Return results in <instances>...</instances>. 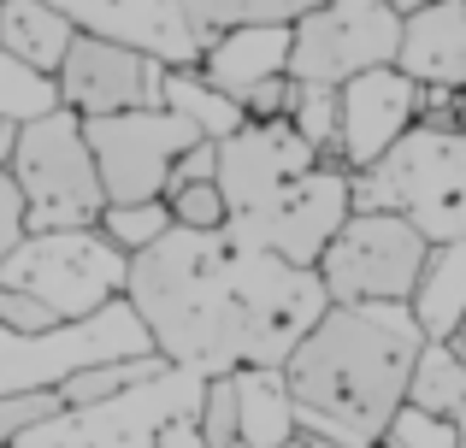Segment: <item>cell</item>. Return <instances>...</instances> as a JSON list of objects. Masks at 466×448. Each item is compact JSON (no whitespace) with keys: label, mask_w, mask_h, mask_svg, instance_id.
<instances>
[{"label":"cell","mask_w":466,"mask_h":448,"mask_svg":"<svg viewBox=\"0 0 466 448\" xmlns=\"http://www.w3.org/2000/svg\"><path fill=\"white\" fill-rule=\"evenodd\" d=\"M130 307L171 366L225 378L237 366H284L325 319L330 295L319 265H289L230 230L171 224L130 254Z\"/></svg>","instance_id":"cell-1"},{"label":"cell","mask_w":466,"mask_h":448,"mask_svg":"<svg viewBox=\"0 0 466 448\" xmlns=\"http://www.w3.org/2000/svg\"><path fill=\"white\" fill-rule=\"evenodd\" d=\"M425 331L408 301H330L284 360L296 425L313 448H378L408 402Z\"/></svg>","instance_id":"cell-2"},{"label":"cell","mask_w":466,"mask_h":448,"mask_svg":"<svg viewBox=\"0 0 466 448\" xmlns=\"http://www.w3.org/2000/svg\"><path fill=\"white\" fill-rule=\"evenodd\" d=\"M354 207L401 213L413 230H425V242L466 236V130L455 118H420L396 148L354 172Z\"/></svg>","instance_id":"cell-3"},{"label":"cell","mask_w":466,"mask_h":448,"mask_svg":"<svg viewBox=\"0 0 466 448\" xmlns=\"http://www.w3.org/2000/svg\"><path fill=\"white\" fill-rule=\"evenodd\" d=\"M83 30L118 35L159 54L166 65H195L213 35L237 24H289L319 0H54Z\"/></svg>","instance_id":"cell-4"},{"label":"cell","mask_w":466,"mask_h":448,"mask_svg":"<svg viewBox=\"0 0 466 448\" xmlns=\"http://www.w3.org/2000/svg\"><path fill=\"white\" fill-rule=\"evenodd\" d=\"M12 177L24 189V224L30 230H83L101 224L106 213L101 165H95L89 130L71 106H54V113L18 124Z\"/></svg>","instance_id":"cell-5"},{"label":"cell","mask_w":466,"mask_h":448,"mask_svg":"<svg viewBox=\"0 0 466 448\" xmlns=\"http://www.w3.org/2000/svg\"><path fill=\"white\" fill-rule=\"evenodd\" d=\"M0 284L42 295L59 319H89L106 301L125 295L130 284V254L106 236L101 224L83 230H30L18 248L0 260Z\"/></svg>","instance_id":"cell-6"},{"label":"cell","mask_w":466,"mask_h":448,"mask_svg":"<svg viewBox=\"0 0 466 448\" xmlns=\"http://www.w3.org/2000/svg\"><path fill=\"white\" fill-rule=\"evenodd\" d=\"M125 354H154V336L130 295L106 301L89 319L54 324V331H6L0 324V395L24 390H59L77 366L95 360H125Z\"/></svg>","instance_id":"cell-7"},{"label":"cell","mask_w":466,"mask_h":448,"mask_svg":"<svg viewBox=\"0 0 466 448\" xmlns=\"http://www.w3.org/2000/svg\"><path fill=\"white\" fill-rule=\"evenodd\" d=\"M207 378L189 366H166L159 378L125 395H106L95 407H59L42 425H30L18 448H148L177 413H201Z\"/></svg>","instance_id":"cell-8"},{"label":"cell","mask_w":466,"mask_h":448,"mask_svg":"<svg viewBox=\"0 0 466 448\" xmlns=\"http://www.w3.org/2000/svg\"><path fill=\"white\" fill-rule=\"evenodd\" d=\"M425 254H431L425 230H413L401 213L354 207L349 224L319 254V277H325V295L349 301V307H360V301H413Z\"/></svg>","instance_id":"cell-9"},{"label":"cell","mask_w":466,"mask_h":448,"mask_svg":"<svg viewBox=\"0 0 466 448\" xmlns=\"http://www.w3.org/2000/svg\"><path fill=\"white\" fill-rule=\"evenodd\" d=\"M401 12L390 0H319L289 18V77L301 83H349L360 71L396 65Z\"/></svg>","instance_id":"cell-10"},{"label":"cell","mask_w":466,"mask_h":448,"mask_svg":"<svg viewBox=\"0 0 466 448\" xmlns=\"http://www.w3.org/2000/svg\"><path fill=\"white\" fill-rule=\"evenodd\" d=\"M349 213H354V172L325 154L313 172L284 184L266 207L237 213L225 230L237 242H248V248H266L278 260H289V265H319V254L349 224Z\"/></svg>","instance_id":"cell-11"},{"label":"cell","mask_w":466,"mask_h":448,"mask_svg":"<svg viewBox=\"0 0 466 448\" xmlns=\"http://www.w3.org/2000/svg\"><path fill=\"white\" fill-rule=\"evenodd\" d=\"M89 130L95 165H101L106 201H154L166 195V177L177 165V154H189L201 142V130L171 106H137V113H101L83 118Z\"/></svg>","instance_id":"cell-12"},{"label":"cell","mask_w":466,"mask_h":448,"mask_svg":"<svg viewBox=\"0 0 466 448\" xmlns=\"http://www.w3.org/2000/svg\"><path fill=\"white\" fill-rule=\"evenodd\" d=\"M59 77V101L77 118H101V113H137V106H166V77L171 65L159 54L137 42H118L101 30H77Z\"/></svg>","instance_id":"cell-13"},{"label":"cell","mask_w":466,"mask_h":448,"mask_svg":"<svg viewBox=\"0 0 466 448\" xmlns=\"http://www.w3.org/2000/svg\"><path fill=\"white\" fill-rule=\"evenodd\" d=\"M319 160H325V154H319L289 118H242V124L218 142V189H225V201H230V219L266 207L278 189L296 184L301 172H313Z\"/></svg>","instance_id":"cell-14"},{"label":"cell","mask_w":466,"mask_h":448,"mask_svg":"<svg viewBox=\"0 0 466 448\" xmlns=\"http://www.w3.org/2000/svg\"><path fill=\"white\" fill-rule=\"evenodd\" d=\"M420 124V83L401 65H378L342 83V130H337V154L349 172H366L384 148H396L408 130Z\"/></svg>","instance_id":"cell-15"},{"label":"cell","mask_w":466,"mask_h":448,"mask_svg":"<svg viewBox=\"0 0 466 448\" xmlns=\"http://www.w3.org/2000/svg\"><path fill=\"white\" fill-rule=\"evenodd\" d=\"M396 65L420 89H466V0H431L401 18Z\"/></svg>","instance_id":"cell-16"},{"label":"cell","mask_w":466,"mask_h":448,"mask_svg":"<svg viewBox=\"0 0 466 448\" xmlns=\"http://www.w3.org/2000/svg\"><path fill=\"white\" fill-rule=\"evenodd\" d=\"M195 65H201L225 95L248 101L254 83L284 77V71H289V24H237V30L213 35Z\"/></svg>","instance_id":"cell-17"},{"label":"cell","mask_w":466,"mask_h":448,"mask_svg":"<svg viewBox=\"0 0 466 448\" xmlns=\"http://www.w3.org/2000/svg\"><path fill=\"white\" fill-rule=\"evenodd\" d=\"M83 24L54 0H0V47L30 59L35 71H59Z\"/></svg>","instance_id":"cell-18"},{"label":"cell","mask_w":466,"mask_h":448,"mask_svg":"<svg viewBox=\"0 0 466 448\" xmlns=\"http://www.w3.org/2000/svg\"><path fill=\"white\" fill-rule=\"evenodd\" d=\"M230 378H237V407H242V448H284L301 437L284 366H237Z\"/></svg>","instance_id":"cell-19"},{"label":"cell","mask_w":466,"mask_h":448,"mask_svg":"<svg viewBox=\"0 0 466 448\" xmlns=\"http://www.w3.org/2000/svg\"><path fill=\"white\" fill-rule=\"evenodd\" d=\"M408 307H413V319H420L425 336H443V343H449V331H455L461 313H466V236L431 242L425 272H420V284H413Z\"/></svg>","instance_id":"cell-20"},{"label":"cell","mask_w":466,"mask_h":448,"mask_svg":"<svg viewBox=\"0 0 466 448\" xmlns=\"http://www.w3.org/2000/svg\"><path fill=\"white\" fill-rule=\"evenodd\" d=\"M166 106L171 113H183L201 136H213V142H225L230 130L248 118V106L237 101V95H225L213 77H207L201 65H171V77H166Z\"/></svg>","instance_id":"cell-21"},{"label":"cell","mask_w":466,"mask_h":448,"mask_svg":"<svg viewBox=\"0 0 466 448\" xmlns=\"http://www.w3.org/2000/svg\"><path fill=\"white\" fill-rule=\"evenodd\" d=\"M171 360L159 354H125V360H95V366H77L66 383H59V402L66 407H95V402H106V395H125V390H137V383H148L159 378Z\"/></svg>","instance_id":"cell-22"},{"label":"cell","mask_w":466,"mask_h":448,"mask_svg":"<svg viewBox=\"0 0 466 448\" xmlns=\"http://www.w3.org/2000/svg\"><path fill=\"white\" fill-rule=\"evenodd\" d=\"M408 402L425 407V413H461L466 402V360L455 348L443 343V336H425L420 360H413V378H408Z\"/></svg>","instance_id":"cell-23"},{"label":"cell","mask_w":466,"mask_h":448,"mask_svg":"<svg viewBox=\"0 0 466 448\" xmlns=\"http://www.w3.org/2000/svg\"><path fill=\"white\" fill-rule=\"evenodd\" d=\"M54 106H66L59 101V77L54 71H35L30 59H18V54L0 47V118L30 124V118L54 113Z\"/></svg>","instance_id":"cell-24"},{"label":"cell","mask_w":466,"mask_h":448,"mask_svg":"<svg viewBox=\"0 0 466 448\" xmlns=\"http://www.w3.org/2000/svg\"><path fill=\"white\" fill-rule=\"evenodd\" d=\"M289 124L313 142L319 154H337V130H342V83H301L289 77Z\"/></svg>","instance_id":"cell-25"},{"label":"cell","mask_w":466,"mask_h":448,"mask_svg":"<svg viewBox=\"0 0 466 448\" xmlns=\"http://www.w3.org/2000/svg\"><path fill=\"white\" fill-rule=\"evenodd\" d=\"M101 230L125 254H137V248H148V242H159L171 230V207H166V195H154V201H106Z\"/></svg>","instance_id":"cell-26"},{"label":"cell","mask_w":466,"mask_h":448,"mask_svg":"<svg viewBox=\"0 0 466 448\" xmlns=\"http://www.w3.org/2000/svg\"><path fill=\"white\" fill-rule=\"evenodd\" d=\"M166 207H171V224H183V230H225L230 224V201L218 189V177H195V184L166 189Z\"/></svg>","instance_id":"cell-27"},{"label":"cell","mask_w":466,"mask_h":448,"mask_svg":"<svg viewBox=\"0 0 466 448\" xmlns=\"http://www.w3.org/2000/svg\"><path fill=\"white\" fill-rule=\"evenodd\" d=\"M384 448H461V431L449 413H425V407L401 402V413L384 431Z\"/></svg>","instance_id":"cell-28"},{"label":"cell","mask_w":466,"mask_h":448,"mask_svg":"<svg viewBox=\"0 0 466 448\" xmlns=\"http://www.w3.org/2000/svg\"><path fill=\"white\" fill-rule=\"evenodd\" d=\"M201 437L207 448H242V407H237V378H207L201 395Z\"/></svg>","instance_id":"cell-29"},{"label":"cell","mask_w":466,"mask_h":448,"mask_svg":"<svg viewBox=\"0 0 466 448\" xmlns=\"http://www.w3.org/2000/svg\"><path fill=\"white\" fill-rule=\"evenodd\" d=\"M59 390H24V395H0V448H12L30 425H42L47 413H59Z\"/></svg>","instance_id":"cell-30"},{"label":"cell","mask_w":466,"mask_h":448,"mask_svg":"<svg viewBox=\"0 0 466 448\" xmlns=\"http://www.w3.org/2000/svg\"><path fill=\"white\" fill-rule=\"evenodd\" d=\"M0 324H6V331H54V324H66V319H59L42 295L0 284Z\"/></svg>","instance_id":"cell-31"},{"label":"cell","mask_w":466,"mask_h":448,"mask_svg":"<svg viewBox=\"0 0 466 448\" xmlns=\"http://www.w3.org/2000/svg\"><path fill=\"white\" fill-rule=\"evenodd\" d=\"M24 236H30V224H24V189H18V177H12V165H0V260H6Z\"/></svg>","instance_id":"cell-32"},{"label":"cell","mask_w":466,"mask_h":448,"mask_svg":"<svg viewBox=\"0 0 466 448\" xmlns=\"http://www.w3.org/2000/svg\"><path fill=\"white\" fill-rule=\"evenodd\" d=\"M242 106H248V118H284V113H289V71H284V77L254 83V95H248Z\"/></svg>","instance_id":"cell-33"},{"label":"cell","mask_w":466,"mask_h":448,"mask_svg":"<svg viewBox=\"0 0 466 448\" xmlns=\"http://www.w3.org/2000/svg\"><path fill=\"white\" fill-rule=\"evenodd\" d=\"M148 448H207V437H201V413H177Z\"/></svg>","instance_id":"cell-34"},{"label":"cell","mask_w":466,"mask_h":448,"mask_svg":"<svg viewBox=\"0 0 466 448\" xmlns=\"http://www.w3.org/2000/svg\"><path fill=\"white\" fill-rule=\"evenodd\" d=\"M12 148H18V124L0 118V165H12Z\"/></svg>","instance_id":"cell-35"},{"label":"cell","mask_w":466,"mask_h":448,"mask_svg":"<svg viewBox=\"0 0 466 448\" xmlns=\"http://www.w3.org/2000/svg\"><path fill=\"white\" fill-rule=\"evenodd\" d=\"M449 348H455V354L466 360V313H461V324H455V331H449Z\"/></svg>","instance_id":"cell-36"},{"label":"cell","mask_w":466,"mask_h":448,"mask_svg":"<svg viewBox=\"0 0 466 448\" xmlns=\"http://www.w3.org/2000/svg\"><path fill=\"white\" fill-rule=\"evenodd\" d=\"M390 6L401 12V18H408V12H420V6H431V0H390Z\"/></svg>","instance_id":"cell-37"},{"label":"cell","mask_w":466,"mask_h":448,"mask_svg":"<svg viewBox=\"0 0 466 448\" xmlns=\"http://www.w3.org/2000/svg\"><path fill=\"white\" fill-rule=\"evenodd\" d=\"M455 124H461V130H466V89H461V95H455Z\"/></svg>","instance_id":"cell-38"},{"label":"cell","mask_w":466,"mask_h":448,"mask_svg":"<svg viewBox=\"0 0 466 448\" xmlns=\"http://www.w3.org/2000/svg\"><path fill=\"white\" fill-rule=\"evenodd\" d=\"M455 431H461V448H466V402H461V413H455Z\"/></svg>","instance_id":"cell-39"},{"label":"cell","mask_w":466,"mask_h":448,"mask_svg":"<svg viewBox=\"0 0 466 448\" xmlns=\"http://www.w3.org/2000/svg\"><path fill=\"white\" fill-rule=\"evenodd\" d=\"M284 448H313V443H308V437H296V443H284Z\"/></svg>","instance_id":"cell-40"},{"label":"cell","mask_w":466,"mask_h":448,"mask_svg":"<svg viewBox=\"0 0 466 448\" xmlns=\"http://www.w3.org/2000/svg\"><path fill=\"white\" fill-rule=\"evenodd\" d=\"M12 448H18V443H12Z\"/></svg>","instance_id":"cell-41"},{"label":"cell","mask_w":466,"mask_h":448,"mask_svg":"<svg viewBox=\"0 0 466 448\" xmlns=\"http://www.w3.org/2000/svg\"><path fill=\"white\" fill-rule=\"evenodd\" d=\"M378 448H384V443H378Z\"/></svg>","instance_id":"cell-42"}]
</instances>
